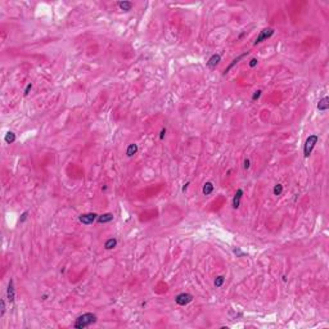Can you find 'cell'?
<instances>
[{"label":"cell","mask_w":329,"mask_h":329,"mask_svg":"<svg viewBox=\"0 0 329 329\" xmlns=\"http://www.w3.org/2000/svg\"><path fill=\"white\" fill-rule=\"evenodd\" d=\"M95 322H96V316L94 314H91V312H86V314L81 315V316H79V318L76 319L75 328L84 329V328H86L89 325H91V324L95 323Z\"/></svg>","instance_id":"cell-1"},{"label":"cell","mask_w":329,"mask_h":329,"mask_svg":"<svg viewBox=\"0 0 329 329\" xmlns=\"http://www.w3.org/2000/svg\"><path fill=\"white\" fill-rule=\"evenodd\" d=\"M319 140V136L318 135H310L306 142H305V147H303V154L305 157H309L312 152V149H314V147L316 145V143H318Z\"/></svg>","instance_id":"cell-2"},{"label":"cell","mask_w":329,"mask_h":329,"mask_svg":"<svg viewBox=\"0 0 329 329\" xmlns=\"http://www.w3.org/2000/svg\"><path fill=\"white\" fill-rule=\"evenodd\" d=\"M192 300H193V296L189 295V293H180V295H177L175 297L176 303L180 305V306H185V305H188Z\"/></svg>","instance_id":"cell-3"},{"label":"cell","mask_w":329,"mask_h":329,"mask_svg":"<svg viewBox=\"0 0 329 329\" xmlns=\"http://www.w3.org/2000/svg\"><path fill=\"white\" fill-rule=\"evenodd\" d=\"M273 34H274V30H273V28H265V30L260 31V35L257 36L256 41H255V44H256V45L260 44V42H262L264 40H266V39H269L270 36H273Z\"/></svg>","instance_id":"cell-4"},{"label":"cell","mask_w":329,"mask_h":329,"mask_svg":"<svg viewBox=\"0 0 329 329\" xmlns=\"http://www.w3.org/2000/svg\"><path fill=\"white\" fill-rule=\"evenodd\" d=\"M95 217H96V214H93V212H90V214H84V215H81L80 217H79V220H80V221L82 222V224H85V225H90V224L94 222Z\"/></svg>","instance_id":"cell-5"},{"label":"cell","mask_w":329,"mask_h":329,"mask_svg":"<svg viewBox=\"0 0 329 329\" xmlns=\"http://www.w3.org/2000/svg\"><path fill=\"white\" fill-rule=\"evenodd\" d=\"M7 296H8V300H9V302H14L15 293H14V284H13V280H12V279L9 280V284H8Z\"/></svg>","instance_id":"cell-6"},{"label":"cell","mask_w":329,"mask_h":329,"mask_svg":"<svg viewBox=\"0 0 329 329\" xmlns=\"http://www.w3.org/2000/svg\"><path fill=\"white\" fill-rule=\"evenodd\" d=\"M220 59H221V55H220V54H214V55H212V57L210 58V59H208L207 66H208L210 68H215L216 66L219 64Z\"/></svg>","instance_id":"cell-7"},{"label":"cell","mask_w":329,"mask_h":329,"mask_svg":"<svg viewBox=\"0 0 329 329\" xmlns=\"http://www.w3.org/2000/svg\"><path fill=\"white\" fill-rule=\"evenodd\" d=\"M242 196H243V190H242V189H238L237 193H235V196H234V198H233V207H234V208H238V207H239V204H241V198H242Z\"/></svg>","instance_id":"cell-8"},{"label":"cell","mask_w":329,"mask_h":329,"mask_svg":"<svg viewBox=\"0 0 329 329\" xmlns=\"http://www.w3.org/2000/svg\"><path fill=\"white\" fill-rule=\"evenodd\" d=\"M329 108V98L328 96H324L322 100H319L318 103V109L319 111H327Z\"/></svg>","instance_id":"cell-9"},{"label":"cell","mask_w":329,"mask_h":329,"mask_svg":"<svg viewBox=\"0 0 329 329\" xmlns=\"http://www.w3.org/2000/svg\"><path fill=\"white\" fill-rule=\"evenodd\" d=\"M112 220H113V215L112 214H104V215L98 217V222L104 224V222H109V221H112Z\"/></svg>","instance_id":"cell-10"},{"label":"cell","mask_w":329,"mask_h":329,"mask_svg":"<svg viewBox=\"0 0 329 329\" xmlns=\"http://www.w3.org/2000/svg\"><path fill=\"white\" fill-rule=\"evenodd\" d=\"M247 54H248V52H246L244 54H242V55H239L238 58H235V59H234V61H233V62H231V63L229 64V67H228V68H225V72H224V73H228V72H229V71H230V69H231V68H233V67H234V66H235V64H237V63H238V62H239V61H241V59H242V58H244V57L247 55Z\"/></svg>","instance_id":"cell-11"},{"label":"cell","mask_w":329,"mask_h":329,"mask_svg":"<svg viewBox=\"0 0 329 329\" xmlns=\"http://www.w3.org/2000/svg\"><path fill=\"white\" fill-rule=\"evenodd\" d=\"M138 152V145L136 144H130L129 147H127V150H126V154L129 157H133L135 153Z\"/></svg>","instance_id":"cell-12"},{"label":"cell","mask_w":329,"mask_h":329,"mask_svg":"<svg viewBox=\"0 0 329 329\" xmlns=\"http://www.w3.org/2000/svg\"><path fill=\"white\" fill-rule=\"evenodd\" d=\"M118 7L121 8L122 10L127 12V10H130L131 8H133V3H131V1H120V3H118Z\"/></svg>","instance_id":"cell-13"},{"label":"cell","mask_w":329,"mask_h":329,"mask_svg":"<svg viewBox=\"0 0 329 329\" xmlns=\"http://www.w3.org/2000/svg\"><path fill=\"white\" fill-rule=\"evenodd\" d=\"M116 244H117V241H116L115 238H111V239H108V241L104 243V247H106V249H112V248H115V247H116Z\"/></svg>","instance_id":"cell-14"},{"label":"cell","mask_w":329,"mask_h":329,"mask_svg":"<svg viewBox=\"0 0 329 329\" xmlns=\"http://www.w3.org/2000/svg\"><path fill=\"white\" fill-rule=\"evenodd\" d=\"M212 190H214V185H212V183H206L203 185V194L204 196L211 194Z\"/></svg>","instance_id":"cell-15"},{"label":"cell","mask_w":329,"mask_h":329,"mask_svg":"<svg viewBox=\"0 0 329 329\" xmlns=\"http://www.w3.org/2000/svg\"><path fill=\"white\" fill-rule=\"evenodd\" d=\"M15 140V134L12 133V131H9V133H7L5 135V142L8 143V144H10V143H13Z\"/></svg>","instance_id":"cell-16"},{"label":"cell","mask_w":329,"mask_h":329,"mask_svg":"<svg viewBox=\"0 0 329 329\" xmlns=\"http://www.w3.org/2000/svg\"><path fill=\"white\" fill-rule=\"evenodd\" d=\"M274 194L275 196H280L282 194V192H283V185H280V184H276L275 187H274Z\"/></svg>","instance_id":"cell-17"},{"label":"cell","mask_w":329,"mask_h":329,"mask_svg":"<svg viewBox=\"0 0 329 329\" xmlns=\"http://www.w3.org/2000/svg\"><path fill=\"white\" fill-rule=\"evenodd\" d=\"M224 282H225V278H224V276H217V278L215 279V285H216L217 288H220V287H221V285L224 284Z\"/></svg>","instance_id":"cell-18"},{"label":"cell","mask_w":329,"mask_h":329,"mask_svg":"<svg viewBox=\"0 0 329 329\" xmlns=\"http://www.w3.org/2000/svg\"><path fill=\"white\" fill-rule=\"evenodd\" d=\"M0 303H1V312H0V316H4V314H5V301L4 300H1L0 301Z\"/></svg>","instance_id":"cell-19"},{"label":"cell","mask_w":329,"mask_h":329,"mask_svg":"<svg viewBox=\"0 0 329 329\" xmlns=\"http://www.w3.org/2000/svg\"><path fill=\"white\" fill-rule=\"evenodd\" d=\"M260 95H261V90L255 91V94H253V96H252V99H253V100H256V99L260 98Z\"/></svg>","instance_id":"cell-20"},{"label":"cell","mask_w":329,"mask_h":329,"mask_svg":"<svg viewBox=\"0 0 329 329\" xmlns=\"http://www.w3.org/2000/svg\"><path fill=\"white\" fill-rule=\"evenodd\" d=\"M31 89H32V84H28L26 86V89H25V95H28V93H30Z\"/></svg>","instance_id":"cell-21"},{"label":"cell","mask_w":329,"mask_h":329,"mask_svg":"<svg viewBox=\"0 0 329 329\" xmlns=\"http://www.w3.org/2000/svg\"><path fill=\"white\" fill-rule=\"evenodd\" d=\"M27 215H28V212H27V211H26V212H23L22 216H21V222H25V220L27 219Z\"/></svg>","instance_id":"cell-22"},{"label":"cell","mask_w":329,"mask_h":329,"mask_svg":"<svg viewBox=\"0 0 329 329\" xmlns=\"http://www.w3.org/2000/svg\"><path fill=\"white\" fill-rule=\"evenodd\" d=\"M256 64H257V59H256V58L251 59V62H249V67H255Z\"/></svg>","instance_id":"cell-23"},{"label":"cell","mask_w":329,"mask_h":329,"mask_svg":"<svg viewBox=\"0 0 329 329\" xmlns=\"http://www.w3.org/2000/svg\"><path fill=\"white\" fill-rule=\"evenodd\" d=\"M234 252H235V253H237V255H239V256H244V253H243V252H242V251H241V249H239V248H237V249H234Z\"/></svg>","instance_id":"cell-24"},{"label":"cell","mask_w":329,"mask_h":329,"mask_svg":"<svg viewBox=\"0 0 329 329\" xmlns=\"http://www.w3.org/2000/svg\"><path fill=\"white\" fill-rule=\"evenodd\" d=\"M165 134H166V129H162V130H161V135H160V139H161V140H162V139H163Z\"/></svg>","instance_id":"cell-25"},{"label":"cell","mask_w":329,"mask_h":329,"mask_svg":"<svg viewBox=\"0 0 329 329\" xmlns=\"http://www.w3.org/2000/svg\"><path fill=\"white\" fill-rule=\"evenodd\" d=\"M244 169H249V160L244 161Z\"/></svg>","instance_id":"cell-26"}]
</instances>
